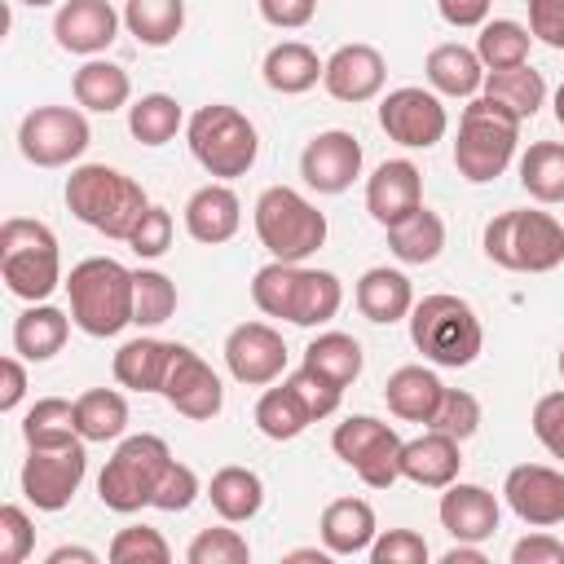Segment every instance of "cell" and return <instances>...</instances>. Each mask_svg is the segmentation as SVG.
<instances>
[{
    "label": "cell",
    "mask_w": 564,
    "mask_h": 564,
    "mask_svg": "<svg viewBox=\"0 0 564 564\" xmlns=\"http://www.w3.org/2000/svg\"><path fill=\"white\" fill-rule=\"evenodd\" d=\"M251 300L264 317H282L291 326H322L339 313L344 286L330 269H304V264L269 260L251 278Z\"/></svg>",
    "instance_id": "obj_1"
},
{
    "label": "cell",
    "mask_w": 564,
    "mask_h": 564,
    "mask_svg": "<svg viewBox=\"0 0 564 564\" xmlns=\"http://www.w3.org/2000/svg\"><path fill=\"white\" fill-rule=\"evenodd\" d=\"M66 207L88 229L128 242L137 220L145 216L150 198H145V189L128 172L106 167V163H84V167H75L66 176Z\"/></svg>",
    "instance_id": "obj_2"
},
{
    "label": "cell",
    "mask_w": 564,
    "mask_h": 564,
    "mask_svg": "<svg viewBox=\"0 0 564 564\" xmlns=\"http://www.w3.org/2000/svg\"><path fill=\"white\" fill-rule=\"evenodd\" d=\"M66 295L70 322L93 339H110L123 326H132V269H123L110 256L79 260L66 278Z\"/></svg>",
    "instance_id": "obj_3"
},
{
    "label": "cell",
    "mask_w": 564,
    "mask_h": 564,
    "mask_svg": "<svg viewBox=\"0 0 564 564\" xmlns=\"http://www.w3.org/2000/svg\"><path fill=\"white\" fill-rule=\"evenodd\" d=\"M185 137H189V154L198 159V167L207 176H220V181L247 176L256 154H260L256 123L238 106H225V101L198 106L185 123Z\"/></svg>",
    "instance_id": "obj_4"
},
{
    "label": "cell",
    "mask_w": 564,
    "mask_h": 564,
    "mask_svg": "<svg viewBox=\"0 0 564 564\" xmlns=\"http://www.w3.org/2000/svg\"><path fill=\"white\" fill-rule=\"evenodd\" d=\"M516 141H520V119L511 110H502L498 101H489L485 93L471 97L463 106L458 141H454L458 176H467L471 185H485V181L502 176L507 163L516 159Z\"/></svg>",
    "instance_id": "obj_5"
},
{
    "label": "cell",
    "mask_w": 564,
    "mask_h": 564,
    "mask_svg": "<svg viewBox=\"0 0 564 564\" xmlns=\"http://www.w3.org/2000/svg\"><path fill=\"white\" fill-rule=\"evenodd\" d=\"M410 339L432 366L458 370V366H471L480 357L485 330H480V317L467 300L441 291V295H423L410 308Z\"/></svg>",
    "instance_id": "obj_6"
},
{
    "label": "cell",
    "mask_w": 564,
    "mask_h": 564,
    "mask_svg": "<svg viewBox=\"0 0 564 564\" xmlns=\"http://www.w3.org/2000/svg\"><path fill=\"white\" fill-rule=\"evenodd\" d=\"M0 273L18 300H48L62 282V251L44 220L9 216L0 225Z\"/></svg>",
    "instance_id": "obj_7"
},
{
    "label": "cell",
    "mask_w": 564,
    "mask_h": 564,
    "mask_svg": "<svg viewBox=\"0 0 564 564\" xmlns=\"http://www.w3.org/2000/svg\"><path fill=\"white\" fill-rule=\"evenodd\" d=\"M172 467V449L163 436L141 432V436H123L119 449L106 458L101 476H97V498L101 507L132 516L141 507H154V489L163 480V471Z\"/></svg>",
    "instance_id": "obj_8"
},
{
    "label": "cell",
    "mask_w": 564,
    "mask_h": 564,
    "mask_svg": "<svg viewBox=\"0 0 564 564\" xmlns=\"http://www.w3.org/2000/svg\"><path fill=\"white\" fill-rule=\"evenodd\" d=\"M485 256L511 273H551L564 260V225L551 212H502L485 225Z\"/></svg>",
    "instance_id": "obj_9"
},
{
    "label": "cell",
    "mask_w": 564,
    "mask_h": 564,
    "mask_svg": "<svg viewBox=\"0 0 564 564\" xmlns=\"http://www.w3.org/2000/svg\"><path fill=\"white\" fill-rule=\"evenodd\" d=\"M256 238L273 260L304 264L326 242V216L291 185H269L256 198Z\"/></svg>",
    "instance_id": "obj_10"
},
{
    "label": "cell",
    "mask_w": 564,
    "mask_h": 564,
    "mask_svg": "<svg viewBox=\"0 0 564 564\" xmlns=\"http://www.w3.org/2000/svg\"><path fill=\"white\" fill-rule=\"evenodd\" d=\"M330 449L361 476L370 489H388L401 480V436L375 414H352L330 432Z\"/></svg>",
    "instance_id": "obj_11"
},
{
    "label": "cell",
    "mask_w": 564,
    "mask_h": 564,
    "mask_svg": "<svg viewBox=\"0 0 564 564\" xmlns=\"http://www.w3.org/2000/svg\"><path fill=\"white\" fill-rule=\"evenodd\" d=\"M93 132L75 106H35L18 123V150L35 167H66L88 150Z\"/></svg>",
    "instance_id": "obj_12"
},
{
    "label": "cell",
    "mask_w": 564,
    "mask_h": 564,
    "mask_svg": "<svg viewBox=\"0 0 564 564\" xmlns=\"http://www.w3.org/2000/svg\"><path fill=\"white\" fill-rule=\"evenodd\" d=\"M84 471H88L84 441H70L57 449H31L22 463V494L35 511H62L84 485Z\"/></svg>",
    "instance_id": "obj_13"
},
{
    "label": "cell",
    "mask_w": 564,
    "mask_h": 564,
    "mask_svg": "<svg viewBox=\"0 0 564 564\" xmlns=\"http://www.w3.org/2000/svg\"><path fill=\"white\" fill-rule=\"evenodd\" d=\"M379 128L405 150H427V145H436L445 137L449 115H445V106H441V97L432 88L405 84V88H392L379 101Z\"/></svg>",
    "instance_id": "obj_14"
},
{
    "label": "cell",
    "mask_w": 564,
    "mask_h": 564,
    "mask_svg": "<svg viewBox=\"0 0 564 564\" xmlns=\"http://www.w3.org/2000/svg\"><path fill=\"white\" fill-rule=\"evenodd\" d=\"M225 366L238 383L264 388L286 370V344L269 322H242L225 339Z\"/></svg>",
    "instance_id": "obj_15"
},
{
    "label": "cell",
    "mask_w": 564,
    "mask_h": 564,
    "mask_svg": "<svg viewBox=\"0 0 564 564\" xmlns=\"http://www.w3.org/2000/svg\"><path fill=\"white\" fill-rule=\"evenodd\" d=\"M163 397L176 414L185 419H216L220 405H225V388H220V375L185 344H176V357L167 366V379H163Z\"/></svg>",
    "instance_id": "obj_16"
},
{
    "label": "cell",
    "mask_w": 564,
    "mask_h": 564,
    "mask_svg": "<svg viewBox=\"0 0 564 564\" xmlns=\"http://www.w3.org/2000/svg\"><path fill=\"white\" fill-rule=\"evenodd\" d=\"M502 498L507 507L533 524V529H551L564 520V471L542 467V463H520L507 471L502 480Z\"/></svg>",
    "instance_id": "obj_17"
},
{
    "label": "cell",
    "mask_w": 564,
    "mask_h": 564,
    "mask_svg": "<svg viewBox=\"0 0 564 564\" xmlns=\"http://www.w3.org/2000/svg\"><path fill=\"white\" fill-rule=\"evenodd\" d=\"M300 176L317 194H344L361 176V141L344 128L317 132L300 154Z\"/></svg>",
    "instance_id": "obj_18"
},
{
    "label": "cell",
    "mask_w": 564,
    "mask_h": 564,
    "mask_svg": "<svg viewBox=\"0 0 564 564\" xmlns=\"http://www.w3.org/2000/svg\"><path fill=\"white\" fill-rule=\"evenodd\" d=\"M119 22L123 18L115 13L110 0H62L53 13V35H57V48L79 53V57H97L115 44Z\"/></svg>",
    "instance_id": "obj_19"
},
{
    "label": "cell",
    "mask_w": 564,
    "mask_h": 564,
    "mask_svg": "<svg viewBox=\"0 0 564 564\" xmlns=\"http://www.w3.org/2000/svg\"><path fill=\"white\" fill-rule=\"evenodd\" d=\"M383 79H388V66H383V53L375 44H344L326 57V70H322L326 93L335 101H348V106L379 97Z\"/></svg>",
    "instance_id": "obj_20"
},
{
    "label": "cell",
    "mask_w": 564,
    "mask_h": 564,
    "mask_svg": "<svg viewBox=\"0 0 564 564\" xmlns=\"http://www.w3.org/2000/svg\"><path fill=\"white\" fill-rule=\"evenodd\" d=\"M423 207V176L410 159H388L375 167V176L366 181V212L388 229L397 220H405L410 212Z\"/></svg>",
    "instance_id": "obj_21"
},
{
    "label": "cell",
    "mask_w": 564,
    "mask_h": 564,
    "mask_svg": "<svg viewBox=\"0 0 564 564\" xmlns=\"http://www.w3.org/2000/svg\"><path fill=\"white\" fill-rule=\"evenodd\" d=\"M436 516H441V524H445V533L454 542H485V538L498 533V516L502 511H498V498L485 485L454 480V485H445Z\"/></svg>",
    "instance_id": "obj_22"
},
{
    "label": "cell",
    "mask_w": 564,
    "mask_h": 564,
    "mask_svg": "<svg viewBox=\"0 0 564 564\" xmlns=\"http://www.w3.org/2000/svg\"><path fill=\"white\" fill-rule=\"evenodd\" d=\"M463 441L427 427L423 436L414 441H401V476L423 485V489H445L458 480V467H463V454H458Z\"/></svg>",
    "instance_id": "obj_23"
},
{
    "label": "cell",
    "mask_w": 564,
    "mask_h": 564,
    "mask_svg": "<svg viewBox=\"0 0 564 564\" xmlns=\"http://www.w3.org/2000/svg\"><path fill=\"white\" fill-rule=\"evenodd\" d=\"M238 225H242V203H238V194L229 185L212 181V185H203V189L189 194V203H185V229H189L194 242H203V247L229 242L238 234Z\"/></svg>",
    "instance_id": "obj_24"
},
{
    "label": "cell",
    "mask_w": 564,
    "mask_h": 564,
    "mask_svg": "<svg viewBox=\"0 0 564 564\" xmlns=\"http://www.w3.org/2000/svg\"><path fill=\"white\" fill-rule=\"evenodd\" d=\"M317 533H322V546L330 555H361L379 538L375 507L366 498H335V502H326V511L317 520Z\"/></svg>",
    "instance_id": "obj_25"
},
{
    "label": "cell",
    "mask_w": 564,
    "mask_h": 564,
    "mask_svg": "<svg viewBox=\"0 0 564 564\" xmlns=\"http://www.w3.org/2000/svg\"><path fill=\"white\" fill-rule=\"evenodd\" d=\"M352 295H357L361 317L375 322V326H392V322L410 317V308H414V286H410V278H405L401 269H388V264L366 269Z\"/></svg>",
    "instance_id": "obj_26"
},
{
    "label": "cell",
    "mask_w": 564,
    "mask_h": 564,
    "mask_svg": "<svg viewBox=\"0 0 564 564\" xmlns=\"http://www.w3.org/2000/svg\"><path fill=\"white\" fill-rule=\"evenodd\" d=\"M176 357V344L172 339H154V335H137L128 344H119L115 352V379L132 392H163V379H167V366Z\"/></svg>",
    "instance_id": "obj_27"
},
{
    "label": "cell",
    "mask_w": 564,
    "mask_h": 564,
    "mask_svg": "<svg viewBox=\"0 0 564 564\" xmlns=\"http://www.w3.org/2000/svg\"><path fill=\"white\" fill-rule=\"evenodd\" d=\"M441 397H445V383H441L436 370H427V366H401V370H392L388 383H383V401H388V410H392L397 419H405V423H423V427L432 423Z\"/></svg>",
    "instance_id": "obj_28"
},
{
    "label": "cell",
    "mask_w": 564,
    "mask_h": 564,
    "mask_svg": "<svg viewBox=\"0 0 564 564\" xmlns=\"http://www.w3.org/2000/svg\"><path fill=\"white\" fill-rule=\"evenodd\" d=\"M66 335H70V317L40 300V304L18 313V322H13V352L22 361H48V357L62 352Z\"/></svg>",
    "instance_id": "obj_29"
},
{
    "label": "cell",
    "mask_w": 564,
    "mask_h": 564,
    "mask_svg": "<svg viewBox=\"0 0 564 564\" xmlns=\"http://www.w3.org/2000/svg\"><path fill=\"white\" fill-rule=\"evenodd\" d=\"M264 84L273 88V93H282V97H300V93H308L317 79H322V70H326V62L308 48V44H300V40H282V44H273L269 53H264Z\"/></svg>",
    "instance_id": "obj_30"
},
{
    "label": "cell",
    "mask_w": 564,
    "mask_h": 564,
    "mask_svg": "<svg viewBox=\"0 0 564 564\" xmlns=\"http://www.w3.org/2000/svg\"><path fill=\"white\" fill-rule=\"evenodd\" d=\"M423 70L432 93L441 97H476L485 88V62L476 57V48H463V44H436Z\"/></svg>",
    "instance_id": "obj_31"
},
{
    "label": "cell",
    "mask_w": 564,
    "mask_h": 564,
    "mask_svg": "<svg viewBox=\"0 0 564 564\" xmlns=\"http://www.w3.org/2000/svg\"><path fill=\"white\" fill-rule=\"evenodd\" d=\"M207 498H212V511L225 520V524H242L251 520L260 507H264V480L251 471V467H220L207 485Z\"/></svg>",
    "instance_id": "obj_32"
},
{
    "label": "cell",
    "mask_w": 564,
    "mask_h": 564,
    "mask_svg": "<svg viewBox=\"0 0 564 564\" xmlns=\"http://www.w3.org/2000/svg\"><path fill=\"white\" fill-rule=\"evenodd\" d=\"M70 93H75V101H79L84 110L110 115V110L128 106V97H132V79H128V70H123V66L93 57V62H84V66L75 70Z\"/></svg>",
    "instance_id": "obj_33"
},
{
    "label": "cell",
    "mask_w": 564,
    "mask_h": 564,
    "mask_svg": "<svg viewBox=\"0 0 564 564\" xmlns=\"http://www.w3.org/2000/svg\"><path fill=\"white\" fill-rule=\"evenodd\" d=\"M485 97L498 101L502 110H511V115L524 123V119H533V115L542 110V101H546V79H542L529 62L507 66V70H485Z\"/></svg>",
    "instance_id": "obj_34"
},
{
    "label": "cell",
    "mask_w": 564,
    "mask_h": 564,
    "mask_svg": "<svg viewBox=\"0 0 564 564\" xmlns=\"http://www.w3.org/2000/svg\"><path fill=\"white\" fill-rule=\"evenodd\" d=\"M388 247H392V256L401 264H432L441 256V247H445V220L436 212L419 207L405 220L388 225Z\"/></svg>",
    "instance_id": "obj_35"
},
{
    "label": "cell",
    "mask_w": 564,
    "mask_h": 564,
    "mask_svg": "<svg viewBox=\"0 0 564 564\" xmlns=\"http://www.w3.org/2000/svg\"><path fill=\"white\" fill-rule=\"evenodd\" d=\"M75 427H79L84 441H97V445L119 441L123 427H128V401H123V392H115V388H88V392H79L75 397Z\"/></svg>",
    "instance_id": "obj_36"
},
{
    "label": "cell",
    "mask_w": 564,
    "mask_h": 564,
    "mask_svg": "<svg viewBox=\"0 0 564 564\" xmlns=\"http://www.w3.org/2000/svg\"><path fill=\"white\" fill-rule=\"evenodd\" d=\"M313 419V410L304 405V397L282 379V388H264L260 401H256V427L269 436V441H295Z\"/></svg>",
    "instance_id": "obj_37"
},
{
    "label": "cell",
    "mask_w": 564,
    "mask_h": 564,
    "mask_svg": "<svg viewBox=\"0 0 564 564\" xmlns=\"http://www.w3.org/2000/svg\"><path fill=\"white\" fill-rule=\"evenodd\" d=\"M123 26L145 48H163L185 26V0H123Z\"/></svg>",
    "instance_id": "obj_38"
},
{
    "label": "cell",
    "mask_w": 564,
    "mask_h": 564,
    "mask_svg": "<svg viewBox=\"0 0 564 564\" xmlns=\"http://www.w3.org/2000/svg\"><path fill=\"white\" fill-rule=\"evenodd\" d=\"M22 441H26V449H57V445L84 441L75 427V401L40 397L22 419Z\"/></svg>",
    "instance_id": "obj_39"
},
{
    "label": "cell",
    "mask_w": 564,
    "mask_h": 564,
    "mask_svg": "<svg viewBox=\"0 0 564 564\" xmlns=\"http://www.w3.org/2000/svg\"><path fill=\"white\" fill-rule=\"evenodd\" d=\"M520 185L538 203H564V141H533L520 154Z\"/></svg>",
    "instance_id": "obj_40"
},
{
    "label": "cell",
    "mask_w": 564,
    "mask_h": 564,
    "mask_svg": "<svg viewBox=\"0 0 564 564\" xmlns=\"http://www.w3.org/2000/svg\"><path fill=\"white\" fill-rule=\"evenodd\" d=\"M304 366L317 370V375H326L330 383L348 388L361 375V344L352 335H344V330H322L317 339H308Z\"/></svg>",
    "instance_id": "obj_41"
},
{
    "label": "cell",
    "mask_w": 564,
    "mask_h": 564,
    "mask_svg": "<svg viewBox=\"0 0 564 564\" xmlns=\"http://www.w3.org/2000/svg\"><path fill=\"white\" fill-rule=\"evenodd\" d=\"M529 44H533L529 26H520L511 18H494L476 35V57L485 62V70H507V66L529 62Z\"/></svg>",
    "instance_id": "obj_42"
},
{
    "label": "cell",
    "mask_w": 564,
    "mask_h": 564,
    "mask_svg": "<svg viewBox=\"0 0 564 564\" xmlns=\"http://www.w3.org/2000/svg\"><path fill=\"white\" fill-rule=\"evenodd\" d=\"M181 119H185V115H181L176 97H167V93H145L141 101L128 106V132H132L141 145H167V141L176 137Z\"/></svg>",
    "instance_id": "obj_43"
},
{
    "label": "cell",
    "mask_w": 564,
    "mask_h": 564,
    "mask_svg": "<svg viewBox=\"0 0 564 564\" xmlns=\"http://www.w3.org/2000/svg\"><path fill=\"white\" fill-rule=\"evenodd\" d=\"M176 313V286L159 269L132 273V326H163Z\"/></svg>",
    "instance_id": "obj_44"
},
{
    "label": "cell",
    "mask_w": 564,
    "mask_h": 564,
    "mask_svg": "<svg viewBox=\"0 0 564 564\" xmlns=\"http://www.w3.org/2000/svg\"><path fill=\"white\" fill-rule=\"evenodd\" d=\"M115 564H167L172 560V546L159 529L150 524H128L110 538V551H106Z\"/></svg>",
    "instance_id": "obj_45"
},
{
    "label": "cell",
    "mask_w": 564,
    "mask_h": 564,
    "mask_svg": "<svg viewBox=\"0 0 564 564\" xmlns=\"http://www.w3.org/2000/svg\"><path fill=\"white\" fill-rule=\"evenodd\" d=\"M189 564H247L251 560V546L238 529H198L189 551H185Z\"/></svg>",
    "instance_id": "obj_46"
},
{
    "label": "cell",
    "mask_w": 564,
    "mask_h": 564,
    "mask_svg": "<svg viewBox=\"0 0 564 564\" xmlns=\"http://www.w3.org/2000/svg\"><path fill=\"white\" fill-rule=\"evenodd\" d=\"M427 427H436V432H445L454 441H467L480 427V401L471 392H463V388H445V397H441V405H436Z\"/></svg>",
    "instance_id": "obj_47"
},
{
    "label": "cell",
    "mask_w": 564,
    "mask_h": 564,
    "mask_svg": "<svg viewBox=\"0 0 564 564\" xmlns=\"http://www.w3.org/2000/svg\"><path fill=\"white\" fill-rule=\"evenodd\" d=\"M35 546V524L18 502L0 507V564H22Z\"/></svg>",
    "instance_id": "obj_48"
},
{
    "label": "cell",
    "mask_w": 564,
    "mask_h": 564,
    "mask_svg": "<svg viewBox=\"0 0 564 564\" xmlns=\"http://www.w3.org/2000/svg\"><path fill=\"white\" fill-rule=\"evenodd\" d=\"M128 247H132L141 260H159V256L172 247V212L150 203V207H145V216L137 220V229H132Z\"/></svg>",
    "instance_id": "obj_49"
},
{
    "label": "cell",
    "mask_w": 564,
    "mask_h": 564,
    "mask_svg": "<svg viewBox=\"0 0 564 564\" xmlns=\"http://www.w3.org/2000/svg\"><path fill=\"white\" fill-rule=\"evenodd\" d=\"M370 560L375 564H423L427 560V542L414 529H388L370 542Z\"/></svg>",
    "instance_id": "obj_50"
},
{
    "label": "cell",
    "mask_w": 564,
    "mask_h": 564,
    "mask_svg": "<svg viewBox=\"0 0 564 564\" xmlns=\"http://www.w3.org/2000/svg\"><path fill=\"white\" fill-rule=\"evenodd\" d=\"M286 383H291V388L304 397V405L313 410V419H326V414H335V410H339L344 388H339V383H330L326 375H317V370L300 366L295 375H286Z\"/></svg>",
    "instance_id": "obj_51"
},
{
    "label": "cell",
    "mask_w": 564,
    "mask_h": 564,
    "mask_svg": "<svg viewBox=\"0 0 564 564\" xmlns=\"http://www.w3.org/2000/svg\"><path fill=\"white\" fill-rule=\"evenodd\" d=\"M194 498H198V476H194V467L172 458V467L163 471V480H159V489H154V507H159V511H185Z\"/></svg>",
    "instance_id": "obj_52"
},
{
    "label": "cell",
    "mask_w": 564,
    "mask_h": 564,
    "mask_svg": "<svg viewBox=\"0 0 564 564\" xmlns=\"http://www.w3.org/2000/svg\"><path fill=\"white\" fill-rule=\"evenodd\" d=\"M533 436H538L555 458H564V392L538 397V405H533Z\"/></svg>",
    "instance_id": "obj_53"
},
{
    "label": "cell",
    "mask_w": 564,
    "mask_h": 564,
    "mask_svg": "<svg viewBox=\"0 0 564 564\" xmlns=\"http://www.w3.org/2000/svg\"><path fill=\"white\" fill-rule=\"evenodd\" d=\"M529 4V31L533 40L564 48V0H524Z\"/></svg>",
    "instance_id": "obj_54"
},
{
    "label": "cell",
    "mask_w": 564,
    "mask_h": 564,
    "mask_svg": "<svg viewBox=\"0 0 564 564\" xmlns=\"http://www.w3.org/2000/svg\"><path fill=\"white\" fill-rule=\"evenodd\" d=\"M317 13V0H260V18L278 31H300Z\"/></svg>",
    "instance_id": "obj_55"
},
{
    "label": "cell",
    "mask_w": 564,
    "mask_h": 564,
    "mask_svg": "<svg viewBox=\"0 0 564 564\" xmlns=\"http://www.w3.org/2000/svg\"><path fill=\"white\" fill-rule=\"evenodd\" d=\"M511 564H564V542L551 533H529L511 546Z\"/></svg>",
    "instance_id": "obj_56"
},
{
    "label": "cell",
    "mask_w": 564,
    "mask_h": 564,
    "mask_svg": "<svg viewBox=\"0 0 564 564\" xmlns=\"http://www.w3.org/2000/svg\"><path fill=\"white\" fill-rule=\"evenodd\" d=\"M489 4L494 0H436L441 18L449 26H485L489 22Z\"/></svg>",
    "instance_id": "obj_57"
},
{
    "label": "cell",
    "mask_w": 564,
    "mask_h": 564,
    "mask_svg": "<svg viewBox=\"0 0 564 564\" xmlns=\"http://www.w3.org/2000/svg\"><path fill=\"white\" fill-rule=\"evenodd\" d=\"M22 397H26V370H22L18 357H4V361H0V410H4V414L18 410Z\"/></svg>",
    "instance_id": "obj_58"
},
{
    "label": "cell",
    "mask_w": 564,
    "mask_h": 564,
    "mask_svg": "<svg viewBox=\"0 0 564 564\" xmlns=\"http://www.w3.org/2000/svg\"><path fill=\"white\" fill-rule=\"evenodd\" d=\"M441 560L445 564H485V551H480V542H454Z\"/></svg>",
    "instance_id": "obj_59"
},
{
    "label": "cell",
    "mask_w": 564,
    "mask_h": 564,
    "mask_svg": "<svg viewBox=\"0 0 564 564\" xmlns=\"http://www.w3.org/2000/svg\"><path fill=\"white\" fill-rule=\"evenodd\" d=\"M66 560L97 564V551H88V546H57V551H48V564H66Z\"/></svg>",
    "instance_id": "obj_60"
},
{
    "label": "cell",
    "mask_w": 564,
    "mask_h": 564,
    "mask_svg": "<svg viewBox=\"0 0 564 564\" xmlns=\"http://www.w3.org/2000/svg\"><path fill=\"white\" fill-rule=\"evenodd\" d=\"M286 560H291V564H295V560H317V564H326L330 551H326V546H322V551H317V546H300V551H286Z\"/></svg>",
    "instance_id": "obj_61"
},
{
    "label": "cell",
    "mask_w": 564,
    "mask_h": 564,
    "mask_svg": "<svg viewBox=\"0 0 564 564\" xmlns=\"http://www.w3.org/2000/svg\"><path fill=\"white\" fill-rule=\"evenodd\" d=\"M555 119H560V128H564V84L555 88Z\"/></svg>",
    "instance_id": "obj_62"
},
{
    "label": "cell",
    "mask_w": 564,
    "mask_h": 564,
    "mask_svg": "<svg viewBox=\"0 0 564 564\" xmlns=\"http://www.w3.org/2000/svg\"><path fill=\"white\" fill-rule=\"evenodd\" d=\"M18 4H31V9H44V4H57V0H18Z\"/></svg>",
    "instance_id": "obj_63"
},
{
    "label": "cell",
    "mask_w": 564,
    "mask_h": 564,
    "mask_svg": "<svg viewBox=\"0 0 564 564\" xmlns=\"http://www.w3.org/2000/svg\"><path fill=\"white\" fill-rule=\"evenodd\" d=\"M560 379H564V348H560Z\"/></svg>",
    "instance_id": "obj_64"
}]
</instances>
